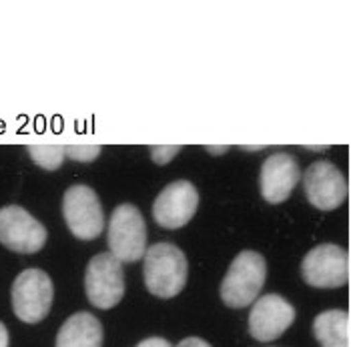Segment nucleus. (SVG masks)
<instances>
[{"label":"nucleus","instance_id":"16","mask_svg":"<svg viewBox=\"0 0 351 347\" xmlns=\"http://www.w3.org/2000/svg\"><path fill=\"white\" fill-rule=\"evenodd\" d=\"M101 145H64V157L79 160V163H90L101 155Z\"/></svg>","mask_w":351,"mask_h":347},{"label":"nucleus","instance_id":"9","mask_svg":"<svg viewBox=\"0 0 351 347\" xmlns=\"http://www.w3.org/2000/svg\"><path fill=\"white\" fill-rule=\"evenodd\" d=\"M305 195L307 201L319 211L337 209L348 197V181L341 169L329 160H315L307 167L305 177Z\"/></svg>","mask_w":351,"mask_h":347},{"label":"nucleus","instance_id":"1","mask_svg":"<svg viewBox=\"0 0 351 347\" xmlns=\"http://www.w3.org/2000/svg\"><path fill=\"white\" fill-rule=\"evenodd\" d=\"M145 285L155 297L171 299L183 291L189 275V263L173 243H155L145 253Z\"/></svg>","mask_w":351,"mask_h":347},{"label":"nucleus","instance_id":"14","mask_svg":"<svg viewBox=\"0 0 351 347\" xmlns=\"http://www.w3.org/2000/svg\"><path fill=\"white\" fill-rule=\"evenodd\" d=\"M313 335L322 347H350V313L327 309L313 320Z\"/></svg>","mask_w":351,"mask_h":347},{"label":"nucleus","instance_id":"2","mask_svg":"<svg viewBox=\"0 0 351 347\" xmlns=\"http://www.w3.org/2000/svg\"><path fill=\"white\" fill-rule=\"evenodd\" d=\"M265 277H267V263L261 253L251 249L237 253L221 283L223 303L233 309H243L251 305L261 294L265 285Z\"/></svg>","mask_w":351,"mask_h":347},{"label":"nucleus","instance_id":"11","mask_svg":"<svg viewBox=\"0 0 351 347\" xmlns=\"http://www.w3.org/2000/svg\"><path fill=\"white\" fill-rule=\"evenodd\" d=\"M199 207V193L191 181H175L162 189L153 203V217L162 229H181Z\"/></svg>","mask_w":351,"mask_h":347},{"label":"nucleus","instance_id":"10","mask_svg":"<svg viewBox=\"0 0 351 347\" xmlns=\"http://www.w3.org/2000/svg\"><path fill=\"white\" fill-rule=\"evenodd\" d=\"M295 321L293 305L277 294H267L253 301L249 313V333L261 344L275 342L281 337Z\"/></svg>","mask_w":351,"mask_h":347},{"label":"nucleus","instance_id":"12","mask_svg":"<svg viewBox=\"0 0 351 347\" xmlns=\"http://www.w3.org/2000/svg\"><path fill=\"white\" fill-rule=\"evenodd\" d=\"M301 179V167L291 153H273L261 165L259 187L263 199L271 205H279L289 199Z\"/></svg>","mask_w":351,"mask_h":347},{"label":"nucleus","instance_id":"4","mask_svg":"<svg viewBox=\"0 0 351 347\" xmlns=\"http://www.w3.org/2000/svg\"><path fill=\"white\" fill-rule=\"evenodd\" d=\"M12 309L25 323H38L51 313L54 287L47 271L25 269L12 283Z\"/></svg>","mask_w":351,"mask_h":347},{"label":"nucleus","instance_id":"17","mask_svg":"<svg viewBox=\"0 0 351 347\" xmlns=\"http://www.w3.org/2000/svg\"><path fill=\"white\" fill-rule=\"evenodd\" d=\"M181 145H171V147H161V145H155L151 147V157L157 165H167L171 159H175L179 153H181Z\"/></svg>","mask_w":351,"mask_h":347},{"label":"nucleus","instance_id":"13","mask_svg":"<svg viewBox=\"0 0 351 347\" xmlns=\"http://www.w3.org/2000/svg\"><path fill=\"white\" fill-rule=\"evenodd\" d=\"M56 347H101L103 325L93 313L79 311L64 321L56 333Z\"/></svg>","mask_w":351,"mask_h":347},{"label":"nucleus","instance_id":"6","mask_svg":"<svg viewBox=\"0 0 351 347\" xmlns=\"http://www.w3.org/2000/svg\"><path fill=\"white\" fill-rule=\"evenodd\" d=\"M84 294L99 309L114 307L125 297L123 263L108 251L95 255L84 271Z\"/></svg>","mask_w":351,"mask_h":347},{"label":"nucleus","instance_id":"8","mask_svg":"<svg viewBox=\"0 0 351 347\" xmlns=\"http://www.w3.org/2000/svg\"><path fill=\"white\" fill-rule=\"evenodd\" d=\"M49 239L47 227L21 205L0 209V243L14 253H36Z\"/></svg>","mask_w":351,"mask_h":347},{"label":"nucleus","instance_id":"3","mask_svg":"<svg viewBox=\"0 0 351 347\" xmlns=\"http://www.w3.org/2000/svg\"><path fill=\"white\" fill-rule=\"evenodd\" d=\"M108 253L121 263H136L147 253V223L133 203L114 207L107 229Z\"/></svg>","mask_w":351,"mask_h":347},{"label":"nucleus","instance_id":"19","mask_svg":"<svg viewBox=\"0 0 351 347\" xmlns=\"http://www.w3.org/2000/svg\"><path fill=\"white\" fill-rule=\"evenodd\" d=\"M177 347H211L205 339H201V337H187V339H183L181 344Z\"/></svg>","mask_w":351,"mask_h":347},{"label":"nucleus","instance_id":"7","mask_svg":"<svg viewBox=\"0 0 351 347\" xmlns=\"http://www.w3.org/2000/svg\"><path fill=\"white\" fill-rule=\"evenodd\" d=\"M303 281L311 287L335 289L350 279V255L343 247L324 243L311 249L301 261Z\"/></svg>","mask_w":351,"mask_h":347},{"label":"nucleus","instance_id":"15","mask_svg":"<svg viewBox=\"0 0 351 347\" xmlns=\"http://www.w3.org/2000/svg\"><path fill=\"white\" fill-rule=\"evenodd\" d=\"M27 151L30 159L45 171L60 169L64 160V145H28Z\"/></svg>","mask_w":351,"mask_h":347},{"label":"nucleus","instance_id":"18","mask_svg":"<svg viewBox=\"0 0 351 347\" xmlns=\"http://www.w3.org/2000/svg\"><path fill=\"white\" fill-rule=\"evenodd\" d=\"M136 347H173L167 339L162 337H149V339H143Z\"/></svg>","mask_w":351,"mask_h":347},{"label":"nucleus","instance_id":"5","mask_svg":"<svg viewBox=\"0 0 351 347\" xmlns=\"http://www.w3.org/2000/svg\"><path fill=\"white\" fill-rule=\"evenodd\" d=\"M62 217L69 231L82 241L97 239L105 229V215L97 191L88 185H73L62 197Z\"/></svg>","mask_w":351,"mask_h":347},{"label":"nucleus","instance_id":"20","mask_svg":"<svg viewBox=\"0 0 351 347\" xmlns=\"http://www.w3.org/2000/svg\"><path fill=\"white\" fill-rule=\"evenodd\" d=\"M8 342H10V337H8V329H6V325L0 321V347H8Z\"/></svg>","mask_w":351,"mask_h":347}]
</instances>
